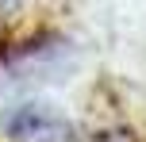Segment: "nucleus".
<instances>
[{"instance_id":"1","label":"nucleus","mask_w":146,"mask_h":142,"mask_svg":"<svg viewBox=\"0 0 146 142\" xmlns=\"http://www.w3.org/2000/svg\"><path fill=\"white\" fill-rule=\"evenodd\" d=\"M4 135L15 142H69L73 123L50 104H19L4 115Z\"/></svg>"},{"instance_id":"3","label":"nucleus","mask_w":146,"mask_h":142,"mask_svg":"<svg viewBox=\"0 0 146 142\" xmlns=\"http://www.w3.org/2000/svg\"><path fill=\"white\" fill-rule=\"evenodd\" d=\"M19 12V0H0V19H12Z\"/></svg>"},{"instance_id":"2","label":"nucleus","mask_w":146,"mask_h":142,"mask_svg":"<svg viewBox=\"0 0 146 142\" xmlns=\"http://www.w3.org/2000/svg\"><path fill=\"white\" fill-rule=\"evenodd\" d=\"M88 142H131V135L127 131H108V135H92Z\"/></svg>"}]
</instances>
